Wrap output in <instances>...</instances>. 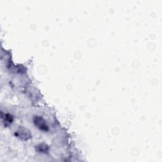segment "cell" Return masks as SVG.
I'll list each match as a JSON object with an SVG mask.
<instances>
[{
    "mask_svg": "<svg viewBox=\"0 0 162 162\" xmlns=\"http://www.w3.org/2000/svg\"><path fill=\"white\" fill-rule=\"evenodd\" d=\"M15 136L23 141H27L31 138V134L29 130L25 128H20L15 132Z\"/></svg>",
    "mask_w": 162,
    "mask_h": 162,
    "instance_id": "1",
    "label": "cell"
},
{
    "mask_svg": "<svg viewBox=\"0 0 162 162\" xmlns=\"http://www.w3.org/2000/svg\"><path fill=\"white\" fill-rule=\"evenodd\" d=\"M34 123L38 129L43 131H48L49 130L48 125L45 120L39 116H35L34 117Z\"/></svg>",
    "mask_w": 162,
    "mask_h": 162,
    "instance_id": "2",
    "label": "cell"
},
{
    "mask_svg": "<svg viewBox=\"0 0 162 162\" xmlns=\"http://www.w3.org/2000/svg\"><path fill=\"white\" fill-rule=\"evenodd\" d=\"M36 149L40 153H46L49 150V147L45 144H40L36 147Z\"/></svg>",
    "mask_w": 162,
    "mask_h": 162,
    "instance_id": "3",
    "label": "cell"
},
{
    "mask_svg": "<svg viewBox=\"0 0 162 162\" xmlns=\"http://www.w3.org/2000/svg\"><path fill=\"white\" fill-rule=\"evenodd\" d=\"M13 120V119L12 116H11L10 115H8V114L5 115V120H4V122H5V125H8L10 124H11Z\"/></svg>",
    "mask_w": 162,
    "mask_h": 162,
    "instance_id": "4",
    "label": "cell"
}]
</instances>
